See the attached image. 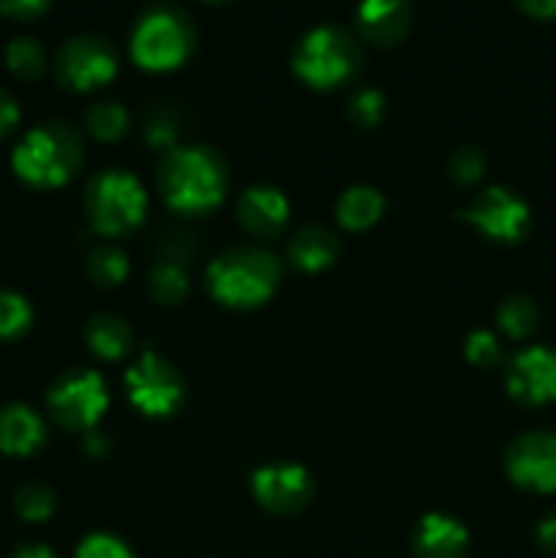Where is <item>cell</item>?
Wrapping results in <instances>:
<instances>
[{
	"label": "cell",
	"mask_w": 556,
	"mask_h": 558,
	"mask_svg": "<svg viewBox=\"0 0 556 558\" xmlns=\"http://www.w3.org/2000/svg\"><path fill=\"white\" fill-rule=\"evenodd\" d=\"M164 202L178 213H207L227 194V172L205 147H172L158 169Z\"/></svg>",
	"instance_id": "1"
},
{
	"label": "cell",
	"mask_w": 556,
	"mask_h": 558,
	"mask_svg": "<svg viewBox=\"0 0 556 558\" xmlns=\"http://www.w3.org/2000/svg\"><path fill=\"white\" fill-rule=\"evenodd\" d=\"M278 267L276 256L262 248L240 245V248L227 251L218 256L207 270V287L213 298L232 308H251V305L265 303L278 287Z\"/></svg>",
	"instance_id": "2"
},
{
	"label": "cell",
	"mask_w": 556,
	"mask_h": 558,
	"mask_svg": "<svg viewBox=\"0 0 556 558\" xmlns=\"http://www.w3.org/2000/svg\"><path fill=\"white\" fill-rule=\"evenodd\" d=\"M14 172L25 183L36 189H58L69 183L82 163V145L80 136L71 125L49 123L41 129H33L25 140L16 145Z\"/></svg>",
	"instance_id": "3"
},
{
	"label": "cell",
	"mask_w": 556,
	"mask_h": 558,
	"mask_svg": "<svg viewBox=\"0 0 556 558\" xmlns=\"http://www.w3.org/2000/svg\"><path fill=\"white\" fill-rule=\"evenodd\" d=\"M292 65L311 87H336L352 80L360 69V47L341 27L322 25L300 38Z\"/></svg>",
	"instance_id": "4"
},
{
	"label": "cell",
	"mask_w": 556,
	"mask_h": 558,
	"mask_svg": "<svg viewBox=\"0 0 556 558\" xmlns=\"http://www.w3.org/2000/svg\"><path fill=\"white\" fill-rule=\"evenodd\" d=\"M194 44V25L178 5H156L136 22L131 36V54L142 69H174L185 60Z\"/></svg>",
	"instance_id": "5"
},
{
	"label": "cell",
	"mask_w": 556,
	"mask_h": 558,
	"mask_svg": "<svg viewBox=\"0 0 556 558\" xmlns=\"http://www.w3.org/2000/svg\"><path fill=\"white\" fill-rule=\"evenodd\" d=\"M145 205V191L136 183V178L125 172H104L87 185V218H90L93 229L107 238H118V234L140 227Z\"/></svg>",
	"instance_id": "6"
},
{
	"label": "cell",
	"mask_w": 556,
	"mask_h": 558,
	"mask_svg": "<svg viewBox=\"0 0 556 558\" xmlns=\"http://www.w3.org/2000/svg\"><path fill=\"white\" fill-rule=\"evenodd\" d=\"M47 409L65 430H90L107 409V387L93 371L69 374L47 392Z\"/></svg>",
	"instance_id": "7"
},
{
	"label": "cell",
	"mask_w": 556,
	"mask_h": 558,
	"mask_svg": "<svg viewBox=\"0 0 556 558\" xmlns=\"http://www.w3.org/2000/svg\"><path fill=\"white\" fill-rule=\"evenodd\" d=\"M118 69L112 44L98 36H74L55 58V76L69 90H96L107 85Z\"/></svg>",
	"instance_id": "8"
},
{
	"label": "cell",
	"mask_w": 556,
	"mask_h": 558,
	"mask_svg": "<svg viewBox=\"0 0 556 558\" xmlns=\"http://www.w3.org/2000/svg\"><path fill=\"white\" fill-rule=\"evenodd\" d=\"M125 387H129L131 403L150 417H167L183 401L180 374L172 363L153 352L142 354L136 365H131L125 374Z\"/></svg>",
	"instance_id": "9"
},
{
	"label": "cell",
	"mask_w": 556,
	"mask_h": 558,
	"mask_svg": "<svg viewBox=\"0 0 556 558\" xmlns=\"http://www.w3.org/2000/svg\"><path fill=\"white\" fill-rule=\"evenodd\" d=\"M461 221L478 227L491 240L512 243V240H521L523 232H527L529 210L507 189H488L474 196L467 205V210H461Z\"/></svg>",
	"instance_id": "10"
},
{
	"label": "cell",
	"mask_w": 556,
	"mask_h": 558,
	"mask_svg": "<svg viewBox=\"0 0 556 558\" xmlns=\"http://www.w3.org/2000/svg\"><path fill=\"white\" fill-rule=\"evenodd\" d=\"M507 472L512 483L527 490H556V436L527 434L507 450Z\"/></svg>",
	"instance_id": "11"
},
{
	"label": "cell",
	"mask_w": 556,
	"mask_h": 558,
	"mask_svg": "<svg viewBox=\"0 0 556 558\" xmlns=\"http://www.w3.org/2000/svg\"><path fill=\"white\" fill-rule=\"evenodd\" d=\"M251 485H254L256 501L267 512H276V515L298 512L311 499V490H314L309 472L303 466H294V463L262 466L251 480Z\"/></svg>",
	"instance_id": "12"
},
{
	"label": "cell",
	"mask_w": 556,
	"mask_h": 558,
	"mask_svg": "<svg viewBox=\"0 0 556 558\" xmlns=\"http://www.w3.org/2000/svg\"><path fill=\"white\" fill-rule=\"evenodd\" d=\"M507 390L521 403H545L556 398V352L534 347L512 357Z\"/></svg>",
	"instance_id": "13"
},
{
	"label": "cell",
	"mask_w": 556,
	"mask_h": 558,
	"mask_svg": "<svg viewBox=\"0 0 556 558\" xmlns=\"http://www.w3.org/2000/svg\"><path fill=\"white\" fill-rule=\"evenodd\" d=\"M238 218L249 234L259 240H273L283 232L289 221V205L281 191L254 185L238 199Z\"/></svg>",
	"instance_id": "14"
},
{
	"label": "cell",
	"mask_w": 556,
	"mask_h": 558,
	"mask_svg": "<svg viewBox=\"0 0 556 558\" xmlns=\"http://www.w3.org/2000/svg\"><path fill=\"white\" fill-rule=\"evenodd\" d=\"M358 27L376 47H392L412 27V0H363Z\"/></svg>",
	"instance_id": "15"
},
{
	"label": "cell",
	"mask_w": 556,
	"mask_h": 558,
	"mask_svg": "<svg viewBox=\"0 0 556 558\" xmlns=\"http://www.w3.org/2000/svg\"><path fill=\"white\" fill-rule=\"evenodd\" d=\"M469 534L458 521L447 515H425L414 529V558H463Z\"/></svg>",
	"instance_id": "16"
},
{
	"label": "cell",
	"mask_w": 556,
	"mask_h": 558,
	"mask_svg": "<svg viewBox=\"0 0 556 558\" xmlns=\"http://www.w3.org/2000/svg\"><path fill=\"white\" fill-rule=\"evenodd\" d=\"M44 445V423L31 407L9 403L0 407V452L31 456Z\"/></svg>",
	"instance_id": "17"
},
{
	"label": "cell",
	"mask_w": 556,
	"mask_h": 558,
	"mask_svg": "<svg viewBox=\"0 0 556 558\" xmlns=\"http://www.w3.org/2000/svg\"><path fill=\"white\" fill-rule=\"evenodd\" d=\"M289 256L305 272L325 270L338 256V238L325 227H303L289 243Z\"/></svg>",
	"instance_id": "18"
},
{
	"label": "cell",
	"mask_w": 556,
	"mask_h": 558,
	"mask_svg": "<svg viewBox=\"0 0 556 558\" xmlns=\"http://www.w3.org/2000/svg\"><path fill=\"white\" fill-rule=\"evenodd\" d=\"M87 347L104 360H118L129 352L131 330L123 319L112 314H98L85 327Z\"/></svg>",
	"instance_id": "19"
},
{
	"label": "cell",
	"mask_w": 556,
	"mask_h": 558,
	"mask_svg": "<svg viewBox=\"0 0 556 558\" xmlns=\"http://www.w3.org/2000/svg\"><path fill=\"white\" fill-rule=\"evenodd\" d=\"M382 207H385V199H382L379 191L368 189V185H358V189H349L338 199V221L352 229V232H360V229H368L382 216Z\"/></svg>",
	"instance_id": "20"
},
{
	"label": "cell",
	"mask_w": 556,
	"mask_h": 558,
	"mask_svg": "<svg viewBox=\"0 0 556 558\" xmlns=\"http://www.w3.org/2000/svg\"><path fill=\"white\" fill-rule=\"evenodd\" d=\"M85 272L96 287H118L129 276V262L112 245H101L87 256Z\"/></svg>",
	"instance_id": "21"
},
{
	"label": "cell",
	"mask_w": 556,
	"mask_h": 558,
	"mask_svg": "<svg viewBox=\"0 0 556 558\" xmlns=\"http://www.w3.org/2000/svg\"><path fill=\"white\" fill-rule=\"evenodd\" d=\"M85 129L90 131L96 140L114 142L118 136H123L125 129H129V114H125V109L120 107V104L98 101L85 112Z\"/></svg>",
	"instance_id": "22"
},
{
	"label": "cell",
	"mask_w": 556,
	"mask_h": 558,
	"mask_svg": "<svg viewBox=\"0 0 556 558\" xmlns=\"http://www.w3.org/2000/svg\"><path fill=\"white\" fill-rule=\"evenodd\" d=\"M5 63L22 80H38L44 74V65H47V54L36 38L20 36L5 47Z\"/></svg>",
	"instance_id": "23"
},
{
	"label": "cell",
	"mask_w": 556,
	"mask_h": 558,
	"mask_svg": "<svg viewBox=\"0 0 556 558\" xmlns=\"http://www.w3.org/2000/svg\"><path fill=\"white\" fill-rule=\"evenodd\" d=\"M150 294L161 305H174L185 298L189 292V278L180 270V265L174 262H161V265L153 267L150 272Z\"/></svg>",
	"instance_id": "24"
},
{
	"label": "cell",
	"mask_w": 556,
	"mask_h": 558,
	"mask_svg": "<svg viewBox=\"0 0 556 558\" xmlns=\"http://www.w3.org/2000/svg\"><path fill=\"white\" fill-rule=\"evenodd\" d=\"M31 319L33 311L27 300L16 292H9V289H0V338L3 341L20 338L31 327Z\"/></svg>",
	"instance_id": "25"
},
{
	"label": "cell",
	"mask_w": 556,
	"mask_h": 558,
	"mask_svg": "<svg viewBox=\"0 0 556 558\" xmlns=\"http://www.w3.org/2000/svg\"><path fill=\"white\" fill-rule=\"evenodd\" d=\"M496 319H499V327L507 332V336L523 338L534 330V325H537V308H534L532 300L510 298L501 303Z\"/></svg>",
	"instance_id": "26"
},
{
	"label": "cell",
	"mask_w": 556,
	"mask_h": 558,
	"mask_svg": "<svg viewBox=\"0 0 556 558\" xmlns=\"http://www.w3.org/2000/svg\"><path fill=\"white\" fill-rule=\"evenodd\" d=\"M14 507L25 521L38 523V521H47L55 510V494L47 488V485H22L14 496Z\"/></svg>",
	"instance_id": "27"
},
{
	"label": "cell",
	"mask_w": 556,
	"mask_h": 558,
	"mask_svg": "<svg viewBox=\"0 0 556 558\" xmlns=\"http://www.w3.org/2000/svg\"><path fill=\"white\" fill-rule=\"evenodd\" d=\"M385 114V98L379 90H360L354 93V98L349 101V120H352L358 129H371L376 125Z\"/></svg>",
	"instance_id": "28"
},
{
	"label": "cell",
	"mask_w": 556,
	"mask_h": 558,
	"mask_svg": "<svg viewBox=\"0 0 556 558\" xmlns=\"http://www.w3.org/2000/svg\"><path fill=\"white\" fill-rule=\"evenodd\" d=\"M483 169H485V161L483 156H480V150H474V147H461V150L450 158L452 180H458L461 185H469L474 183V180H480Z\"/></svg>",
	"instance_id": "29"
},
{
	"label": "cell",
	"mask_w": 556,
	"mask_h": 558,
	"mask_svg": "<svg viewBox=\"0 0 556 558\" xmlns=\"http://www.w3.org/2000/svg\"><path fill=\"white\" fill-rule=\"evenodd\" d=\"M467 360L480 368H491L499 360V343L491 332L478 330L467 338Z\"/></svg>",
	"instance_id": "30"
},
{
	"label": "cell",
	"mask_w": 556,
	"mask_h": 558,
	"mask_svg": "<svg viewBox=\"0 0 556 558\" xmlns=\"http://www.w3.org/2000/svg\"><path fill=\"white\" fill-rule=\"evenodd\" d=\"M76 558H134L123 543L107 534H93L76 550Z\"/></svg>",
	"instance_id": "31"
},
{
	"label": "cell",
	"mask_w": 556,
	"mask_h": 558,
	"mask_svg": "<svg viewBox=\"0 0 556 558\" xmlns=\"http://www.w3.org/2000/svg\"><path fill=\"white\" fill-rule=\"evenodd\" d=\"M174 134H178V129H174L172 120H167V114H153L150 125H147L145 136L147 142H150L153 147H161V150H172L174 147Z\"/></svg>",
	"instance_id": "32"
},
{
	"label": "cell",
	"mask_w": 556,
	"mask_h": 558,
	"mask_svg": "<svg viewBox=\"0 0 556 558\" xmlns=\"http://www.w3.org/2000/svg\"><path fill=\"white\" fill-rule=\"evenodd\" d=\"M52 0H0V11L14 20H33V16L44 14Z\"/></svg>",
	"instance_id": "33"
},
{
	"label": "cell",
	"mask_w": 556,
	"mask_h": 558,
	"mask_svg": "<svg viewBox=\"0 0 556 558\" xmlns=\"http://www.w3.org/2000/svg\"><path fill=\"white\" fill-rule=\"evenodd\" d=\"M16 123H20V107H16V101L11 98V93H5L3 87H0V136L11 134Z\"/></svg>",
	"instance_id": "34"
},
{
	"label": "cell",
	"mask_w": 556,
	"mask_h": 558,
	"mask_svg": "<svg viewBox=\"0 0 556 558\" xmlns=\"http://www.w3.org/2000/svg\"><path fill=\"white\" fill-rule=\"evenodd\" d=\"M518 9L527 11V14L540 16V20H548L556 14V0H516Z\"/></svg>",
	"instance_id": "35"
},
{
	"label": "cell",
	"mask_w": 556,
	"mask_h": 558,
	"mask_svg": "<svg viewBox=\"0 0 556 558\" xmlns=\"http://www.w3.org/2000/svg\"><path fill=\"white\" fill-rule=\"evenodd\" d=\"M537 543H540V548L556 554V515L545 518V521L540 523V526H537Z\"/></svg>",
	"instance_id": "36"
},
{
	"label": "cell",
	"mask_w": 556,
	"mask_h": 558,
	"mask_svg": "<svg viewBox=\"0 0 556 558\" xmlns=\"http://www.w3.org/2000/svg\"><path fill=\"white\" fill-rule=\"evenodd\" d=\"M11 558H55V554L49 548H44V545H25V548L16 550Z\"/></svg>",
	"instance_id": "37"
},
{
	"label": "cell",
	"mask_w": 556,
	"mask_h": 558,
	"mask_svg": "<svg viewBox=\"0 0 556 558\" xmlns=\"http://www.w3.org/2000/svg\"><path fill=\"white\" fill-rule=\"evenodd\" d=\"M85 450L90 452V456H104V452H107V441L101 439V436L98 434H87V439H85Z\"/></svg>",
	"instance_id": "38"
},
{
	"label": "cell",
	"mask_w": 556,
	"mask_h": 558,
	"mask_svg": "<svg viewBox=\"0 0 556 558\" xmlns=\"http://www.w3.org/2000/svg\"><path fill=\"white\" fill-rule=\"evenodd\" d=\"M218 3H221V0H218Z\"/></svg>",
	"instance_id": "39"
}]
</instances>
